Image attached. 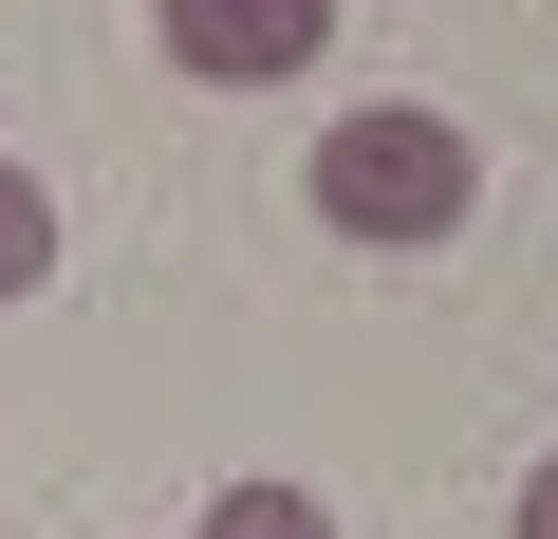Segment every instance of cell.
Segmentation results:
<instances>
[{"mask_svg":"<svg viewBox=\"0 0 558 539\" xmlns=\"http://www.w3.org/2000/svg\"><path fill=\"white\" fill-rule=\"evenodd\" d=\"M317 223L336 242H373V260H428V242H465V205H484V149L447 131V112H410V94H373V112H336L317 131Z\"/></svg>","mask_w":558,"mask_h":539,"instance_id":"cell-1","label":"cell"},{"mask_svg":"<svg viewBox=\"0 0 558 539\" xmlns=\"http://www.w3.org/2000/svg\"><path fill=\"white\" fill-rule=\"evenodd\" d=\"M149 38H168V75H205V94H260V75H317L336 0H149Z\"/></svg>","mask_w":558,"mask_h":539,"instance_id":"cell-2","label":"cell"},{"mask_svg":"<svg viewBox=\"0 0 558 539\" xmlns=\"http://www.w3.org/2000/svg\"><path fill=\"white\" fill-rule=\"evenodd\" d=\"M38 280H57V186L0 149V298H38Z\"/></svg>","mask_w":558,"mask_h":539,"instance_id":"cell-3","label":"cell"},{"mask_svg":"<svg viewBox=\"0 0 558 539\" xmlns=\"http://www.w3.org/2000/svg\"><path fill=\"white\" fill-rule=\"evenodd\" d=\"M205 539H336V502H317V483H223Z\"/></svg>","mask_w":558,"mask_h":539,"instance_id":"cell-4","label":"cell"},{"mask_svg":"<svg viewBox=\"0 0 558 539\" xmlns=\"http://www.w3.org/2000/svg\"><path fill=\"white\" fill-rule=\"evenodd\" d=\"M502 539H558V446L521 465V520H502Z\"/></svg>","mask_w":558,"mask_h":539,"instance_id":"cell-5","label":"cell"}]
</instances>
